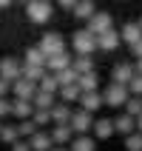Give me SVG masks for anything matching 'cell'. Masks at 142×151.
<instances>
[{"mask_svg": "<svg viewBox=\"0 0 142 151\" xmlns=\"http://www.w3.org/2000/svg\"><path fill=\"white\" fill-rule=\"evenodd\" d=\"M136 74L134 63H117V66L111 68V83H119V86H128L131 83V77Z\"/></svg>", "mask_w": 142, "mask_h": 151, "instance_id": "obj_13", "label": "cell"}, {"mask_svg": "<svg viewBox=\"0 0 142 151\" xmlns=\"http://www.w3.org/2000/svg\"><path fill=\"white\" fill-rule=\"evenodd\" d=\"M125 151H142V134L134 131V134L125 137Z\"/></svg>", "mask_w": 142, "mask_h": 151, "instance_id": "obj_34", "label": "cell"}, {"mask_svg": "<svg viewBox=\"0 0 142 151\" xmlns=\"http://www.w3.org/2000/svg\"><path fill=\"white\" fill-rule=\"evenodd\" d=\"M0 128H3V120H0Z\"/></svg>", "mask_w": 142, "mask_h": 151, "instance_id": "obj_47", "label": "cell"}, {"mask_svg": "<svg viewBox=\"0 0 142 151\" xmlns=\"http://www.w3.org/2000/svg\"><path fill=\"white\" fill-rule=\"evenodd\" d=\"M77 86H80L83 91H97V88H100V74H97V68L88 71V74H80L77 77Z\"/></svg>", "mask_w": 142, "mask_h": 151, "instance_id": "obj_27", "label": "cell"}, {"mask_svg": "<svg viewBox=\"0 0 142 151\" xmlns=\"http://www.w3.org/2000/svg\"><path fill=\"white\" fill-rule=\"evenodd\" d=\"M11 3H14V0H0V9H9Z\"/></svg>", "mask_w": 142, "mask_h": 151, "instance_id": "obj_42", "label": "cell"}, {"mask_svg": "<svg viewBox=\"0 0 142 151\" xmlns=\"http://www.w3.org/2000/svg\"><path fill=\"white\" fill-rule=\"evenodd\" d=\"M37 88H43V91H51V94H57V91H60V83H57V77H54V71H46V74H43V80L37 83Z\"/></svg>", "mask_w": 142, "mask_h": 151, "instance_id": "obj_28", "label": "cell"}, {"mask_svg": "<svg viewBox=\"0 0 142 151\" xmlns=\"http://www.w3.org/2000/svg\"><path fill=\"white\" fill-rule=\"evenodd\" d=\"M128 97H131L128 86H119V83H108V86H105V91H102V100H105V106H108V109H117V111L125 109Z\"/></svg>", "mask_w": 142, "mask_h": 151, "instance_id": "obj_3", "label": "cell"}, {"mask_svg": "<svg viewBox=\"0 0 142 151\" xmlns=\"http://www.w3.org/2000/svg\"><path fill=\"white\" fill-rule=\"evenodd\" d=\"M17 128H20V137H23V140H29L31 134H37V131H40V128H37V123H34L31 117H29V120H17Z\"/></svg>", "mask_w": 142, "mask_h": 151, "instance_id": "obj_29", "label": "cell"}, {"mask_svg": "<svg viewBox=\"0 0 142 151\" xmlns=\"http://www.w3.org/2000/svg\"><path fill=\"white\" fill-rule=\"evenodd\" d=\"M134 68H136V74H142V57H139V60L134 63Z\"/></svg>", "mask_w": 142, "mask_h": 151, "instance_id": "obj_41", "label": "cell"}, {"mask_svg": "<svg viewBox=\"0 0 142 151\" xmlns=\"http://www.w3.org/2000/svg\"><path fill=\"white\" fill-rule=\"evenodd\" d=\"M54 3H57L60 9H66V12H71V9H74L77 3H80V0H54Z\"/></svg>", "mask_w": 142, "mask_h": 151, "instance_id": "obj_39", "label": "cell"}, {"mask_svg": "<svg viewBox=\"0 0 142 151\" xmlns=\"http://www.w3.org/2000/svg\"><path fill=\"white\" fill-rule=\"evenodd\" d=\"M20 3H23V6H26V3H29V0H20Z\"/></svg>", "mask_w": 142, "mask_h": 151, "instance_id": "obj_46", "label": "cell"}, {"mask_svg": "<svg viewBox=\"0 0 142 151\" xmlns=\"http://www.w3.org/2000/svg\"><path fill=\"white\" fill-rule=\"evenodd\" d=\"M54 77H57V83L60 86H68V83H77V71H74V66H68V68H63V71H54Z\"/></svg>", "mask_w": 142, "mask_h": 151, "instance_id": "obj_30", "label": "cell"}, {"mask_svg": "<svg viewBox=\"0 0 142 151\" xmlns=\"http://www.w3.org/2000/svg\"><path fill=\"white\" fill-rule=\"evenodd\" d=\"M94 117H97V114H91V111H85V109H80V106H77V109L71 111L68 126H71V131H74V134H91Z\"/></svg>", "mask_w": 142, "mask_h": 151, "instance_id": "obj_4", "label": "cell"}, {"mask_svg": "<svg viewBox=\"0 0 142 151\" xmlns=\"http://www.w3.org/2000/svg\"><path fill=\"white\" fill-rule=\"evenodd\" d=\"M91 134L97 137V143H100V140H111V137L117 134V131H114V117H100V114H97Z\"/></svg>", "mask_w": 142, "mask_h": 151, "instance_id": "obj_10", "label": "cell"}, {"mask_svg": "<svg viewBox=\"0 0 142 151\" xmlns=\"http://www.w3.org/2000/svg\"><path fill=\"white\" fill-rule=\"evenodd\" d=\"M49 134H51V143L54 145H68L74 140V131H71L68 123H54V126H49Z\"/></svg>", "mask_w": 142, "mask_h": 151, "instance_id": "obj_11", "label": "cell"}, {"mask_svg": "<svg viewBox=\"0 0 142 151\" xmlns=\"http://www.w3.org/2000/svg\"><path fill=\"white\" fill-rule=\"evenodd\" d=\"M119 29L117 26H111V29H105V32L97 34V51H105V54H111V51L119 49Z\"/></svg>", "mask_w": 142, "mask_h": 151, "instance_id": "obj_5", "label": "cell"}, {"mask_svg": "<svg viewBox=\"0 0 142 151\" xmlns=\"http://www.w3.org/2000/svg\"><path fill=\"white\" fill-rule=\"evenodd\" d=\"M71 111H74V106L57 100L54 109H51V126H54V123H68V120H71Z\"/></svg>", "mask_w": 142, "mask_h": 151, "instance_id": "obj_23", "label": "cell"}, {"mask_svg": "<svg viewBox=\"0 0 142 151\" xmlns=\"http://www.w3.org/2000/svg\"><path fill=\"white\" fill-rule=\"evenodd\" d=\"M0 97H11V83H6L3 77H0Z\"/></svg>", "mask_w": 142, "mask_h": 151, "instance_id": "obj_38", "label": "cell"}, {"mask_svg": "<svg viewBox=\"0 0 142 151\" xmlns=\"http://www.w3.org/2000/svg\"><path fill=\"white\" fill-rule=\"evenodd\" d=\"M131 54H134V60H139V57H142V37L134 43V46H131Z\"/></svg>", "mask_w": 142, "mask_h": 151, "instance_id": "obj_40", "label": "cell"}, {"mask_svg": "<svg viewBox=\"0 0 142 151\" xmlns=\"http://www.w3.org/2000/svg\"><path fill=\"white\" fill-rule=\"evenodd\" d=\"M23 66H43L46 68V51L40 46H29L23 51Z\"/></svg>", "mask_w": 142, "mask_h": 151, "instance_id": "obj_22", "label": "cell"}, {"mask_svg": "<svg viewBox=\"0 0 142 151\" xmlns=\"http://www.w3.org/2000/svg\"><path fill=\"white\" fill-rule=\"evenodd\" d=\"M54 17V6L51 0H29L26 3V20L34 26H46Z\"/></svg>", "mask_w": 142, "mask_h": 151, "instance_id": "obj_1", "label": "cell"}, {"mask_svg": "<svg viewBox=\"0 0 142 151\" xmlns=\"http://www.w3.org/2000/svg\"><path fill=\"white\" fill-rule=\"evenodd\" d=\"M46 71H49V68H43V66H23V77L31 80V83H40Z\"/></svg>", "mask_w": 142, "mask_h": 151, "instance_id": "obj_31", "label": "cell"}, {"mask_svg": "<svg viewBox=\"0 0 142 151\" xmlns=\"http://www.w3.org/2000/svg\"><path fill=\"white\" fill-rule=\"evenodd\" d=\"M139 37H142V29H139V23H136V20H131V23H122V29H119V40L125 43L128 49H131V46H134Z\"/></svg>", "mask_w": 142, "mask_h": 151, "instance_id": "obj_16", "label": "cell"}, {"mask_svg": "<svg viewBox=\"0 0 142 151\" xmlns=\"http://www.w3.org/2000/svg\"><path fill=\"white\" fill-rule=\"evenodd\" d=\"M68 148L71 151H97V137L94 134H74Z\"/></svg>", "mask_w": 142, "mask_h": 151, "instance_id": "obj_21", "label": "cell"}, {"mask_svg": "<svg viewBox=\"0 0 142 151\" xmlns=\"http://www.w3.org/2000/svg\"><path fill=\"white\" fill-rule=\"evenodd\" d=\"M71 14L77 17V20H83V23H88L94 14H97V0H80L74 9H71Z\"/></svg>", "mask_w": 142, "mask_h": 151, "instance_id": "obj_19", "label": "cell"}, {"mask_svg": "<svg viewBox=\"0 0 142 151\" xmlns=\"http://www.w3.org/2000/svg\"><path fill=\"white\" fill-rule=\"evenodd\" d=\"M0 120H11V97H0Z\"/></svg>", "mask_w": 142, "mask_h": 151, "instance_id": "obj_36", "label": "cell"}, {"mask_svg": "<svg viewBox=\"0 0 142 151\" xmlns=\"http://www.w3.org/2000/svg\"><path fill=\"white\" fill-rule=\"evenodd\" d=\"M37 46L46 51V57H49V54H54V51L68 49V46H66V37H63L60 32H46V34L40 37V43H37Z\"/></svg>", "mask_w": 142, "mask_h": 151, "instance_id": "obj_7", "label": "cell"}, {"mask_svg": "<svg viewBox=\"0 0 142 151\" xmlns=\"http://www.w3.org/2000/svg\"><path fill=\"white\" fill-rule=\"evenodd\" d=\"M31 120L37 123V128H49V126H51V111H49V109H34Z\"/></svg>", "mask_w": 142, "mask_h": 151, "instance_id": "obj_32", "label": "cell"}, {"mask_svg": "<svg viewBox=\"0 0 142 151\" xmlns=\"http://www.w3.org/2000/svg\"><path fill=\"white\" fill-rule=\"evenodd\" d=\"M71 66H74V71L77 74H88V71H94V54H74V63H71Z\"/></svg>", "mask_w": 142, "mask_h": 151, "instance_id": "obj_26", "label": "cell"}, {"mask_svg": "<svg viewBox=\"0 0 142 151\" xmlns=\"http://www.w3.org/2000/svg\"><path fill=\"white\" fill-rule=\"evenodd\" d=\"M122 111H128L131 117H139V114H142V97H134V94H131V97H128V103H125V109H122Z\"/></svg>", "mask_w": 142, "mask_h": 151, "instance_id": "obj_33", "label": "cell"}, {"mask_svg": "<svg viewBox=\"0 0 142 151\" xmlns=\"http://www.w3.org/2000/svg\"><path fill=\"white\" fill-rule=\"evenodd\" d=\"M77 106L85 111H91V114H100V109L105 106V100H102V91L97 88V91H83L80 94V100H77Z\"/></svg>", "mask_w": 142, "mask_h": 151, "instance_id": "obj_9", "label": "cell"}, {"mask_svg": "<svg viewBox=\"0 0 142 151\" xmlns=\"http://www.w3.org/2000/svg\"><path fill=\"white\" fill-rule=\"evenodd\" d=\"M34 94H37V83L26 80V77H20V80H14V83H11V97H23V100H31Z\"/></svg>", "mask_w": 142, "mask_h": 151, "instance_id": "obj_15", "label": "cell"}, {"mask_svg": "<svg viewBox=\"0 0 142 151\" xmlns=\"http://www.w3.org/2000/svg\"><path fill=\"white\" fill-rule=\"evenodd\" d=\"M80 94H83V88L77 83H68V86H60V91H57V100L68 103V106H74L77 100H80Z\"/></svg>", "mask_w": 142, "mask_h": 151, "instance_id": "obj_24", "label": "cell"}, {"mask_svg": "<svg viewBox=\"0 0 142 151\" xmlns=\"http://www.w3.org/2000/svg\"><path fill=\"white\" fill-rule=\"evenodd\" d=\"M136 131H139V134H142V114H139V117H136Z\"/></svg>", "mask_w": 142, "mask_h": 151, "instance_id": "obj_43", "label": "cell"}, {"mask_svg": "<svg viewBox=\"0 0 142 151\" xmlns=\"http://www.w3.org/2000/svg\"><path fill=\"white\" fill-rule=\"evenodd\" d=\"M136 23H139V29H142V17H139V20H136Z\"/></svg>", "mask_w": 142, "mask_h": 151, "instance_id": "obj_45", "label": "cell"}, {"mask_svg": "<svg viewBox=\"0 0 142 151\" xmlns=\"http://www.w3.org/2000/svg\"><path fill=\"white\" fill-rule=\"evenodd\" d=\"M34 114V103L23 97H11V120H29Z\"/></svg>", "mask_w": 142, "mask_h": 151, "instance_id": "obj_14", "label": "cell"}, {"mask_svg": "<svg viewBox=\"0 0 142 151\" xmlns=\"http://www.w3.org/2000/svg\"><path fill=\"white\" fill-rule=\"evenodd\" d=\"M71 51H74V54H94V51H97V34H94L88 26L77 29V32L71 34Z\"/></svg>", "mask_w": 142, "mask_h": 151, "instance_id": "obj_2", "label": "cell"}, {"mask_svg": "<svg viewBox=\"0 0 142 151\" xmlns=\"http://www.w3.org/2000/svg\"><path fill=\"white\" fill-rule=\"evenodd\" d=\"M71 63H74V51H68V49L54 51V54L46 57V68H49V71H63V68H68Z\"/></svg>", "mask_w": 142, "mask_h": 151, "instance_id": "obj_8", "label": "cell"}, {"mask_svg": "<svg viewBox=\"0 0 142 151\" xmlns=\"http://www.w3.org/2000/svg\"><path fill=\"white\" fill-rule=\"evenodd\" d=\"M0 145H3V143H0Z\"/></svg>", "mask_w": 142, "mask_h": 151, "instance_id": "obj_48", "label": "cell"}, {"mask_svg": "<svg viewBox=\"0 0 142 151\" xmlns=\"http://www.w3.org/2000/svg\"><path fill=\"white\" fill-rule=\"evenodd\" d=\"M128 91L134 94V97H142V74H134V77H131V83H128Z\"/></svg>", "mask_w": 142, "mask_h": 151, "instance_id": "obj_35", "label": "cell"}, {"mask_svg": "<svg viewBox=\"0 0 142 151\" xmlns=\"http://www.w3.org/2000/svg\"><path fill=\"white\" fill-rule=\"evenodd\" d=\"M85 26H88L94 34H100V32H105V29H111V26H114V17H111L108 12H100V9H97V14H94Z\"/></svg>", "mask_w": 142, "mask_h": 151, "instance_id": "obj_20", "label": "cell"}, {"mask_svg": "<svg viewBox=\"0 0 142 151\" xmlns=\"http://www.w3.org/2000/svg\"><path fill=\"white\" fill-rule=\"evenodd\" d=\"M9 151H31V145H29V140H17L9 145Z\"/></svg>", "mask_w": 142, "mask_h": 151, "instance_id": "obj_37", "label": "cell"}, {"mask_svg": "<svg viewBox=\"0 0 142 151\" xmlns=\"http://www.w3.org/2000/svg\"><path fill=\"white\" fill-rule=\"evenodd\" d=\"M17 140H23L20 137V128H17V120H3V128H0V143L3 145H11Z\"/></svg>", "mask_w": 142, "mask_h": 151, "instance_id": "obj_17", "label": "cell"}, {"mask_svg": "<svg viewBox=\"0 0 142 151\" xmlns=\"http://www.w3.org/2000/svg\"><path fill=\"white\" fill-rule=\"evenodd\" d=\"M34 103V109H54V103H57V94H51V91H43V88H37V94L31 97Z\"/></svg>", "mask_w": 142, "mask_h": 151, "instance_id": "obj_25", "label": "cell"}, {"mask_svg": "<svg viewBox=\"0 0 142 151\" xmlns=\"http://www.w3.org/2000/svg\"><path fill=\"white\" fill-rule=\"evenodd\" d=\"M29 145H31V151H51L54 143H51L49 128H40L37 134H31V137H29Z\"/></svg>", "mask_w": 142, "mask_h": 151, "instance_id": "obj_18", "label": "cell"}, {"mask_svg": "<svg viewBox=\"0 0 142 151\" xmlns=\"http://www.w3.org/2000/svg\"><path fill=\"white\" fill-rule=\"evenodd\" d=\"M51 151H71V148H68V145H54Z\"/></svg>", "mask_w": 142, "mask_h": 151, "instance_id": "obj_44", "label": "cell"}, {"mask_svg": "<svg viewBox=\"0 0 142 151\" xmlns=\"http://www.w3.org/2000/svg\"><path fill=\"white\" fill-rule=\"evenodd\" d=\"M0 77L6 80V83H14L23 77V63L17 57H0Z\"/></svg>", "mask_w": 142, "mask_h": 151, "instance_id": "obj_6", "label": "cell"}, {"mask_svg": "<svg viewBox=\"0 0 142 151\" xmlns=\"http://www.w3.org/2000/svg\"><path fill=\"white\" fill-rule=\"evenodd\" d=\"M114 131L122 134V137L134 134L136 131V117H131L128 111H117V117H114Z\"/></svg>", "mask_w": 142, "mask_h": 151, "instance_id": "obj_12", "label": "cell"}]
</instances>
